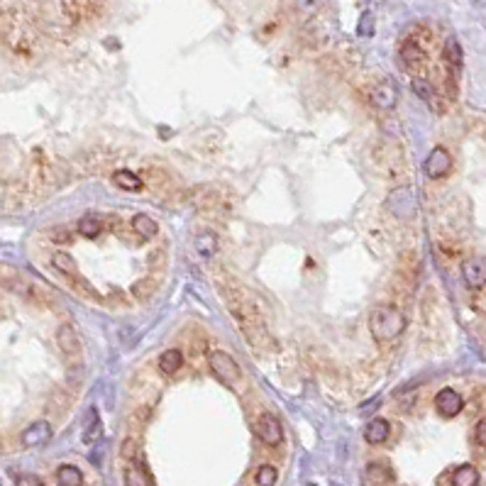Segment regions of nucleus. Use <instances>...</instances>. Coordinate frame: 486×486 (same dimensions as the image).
Here are the masks:
<instances>
[{
	"label": "nucleus",
	"mask_w": 486,
	"mask_h": 486,
	"mask_svg": "<svg viewBox=\"0 0 486 486\" xmlns=\"http://www.w3.org/2000/svg\"><path fill=\"white\" fill-rule=\"evenodd\" d=\"M406 330V315L396 306H376L369 313V332L376 345H386L401 337Z\"/></svg>",
	"instance_id": "f257e3e1"
},
{
	"label": "nucleus",
	"mask_w": 486,
	"mask_h": 486,
	"mask_svg": "<svg viewBox=\"0 0 486 486\" xmlns=\"http://www.w3.org/2000/svg\"><path fill=\"white\" fill-rule=\"evenodd\" d=\"M386 210L396 217V220H413L415 213H418V201H415V193L408 186H399L386 196Z\"/></svg>",
	"instance_id": "f03ea898"
},
{
	"label": "nucleus",
	"mask_w": 486,
	"mask_h": 486,
	"mask_svg": "<svg viewBox=\"0 0 486 486\" xmlns=\"http://www.w3.org/2000/svg\"><path fill=\"white\" fill-rule=\"evenodd\" d=\"M443 59H445V69H448V96L455 98L457 96V78L464 66V52H462V44L457 42V37H448V42L443 47Z\"/></svg>",
	"instance_id": "7ed1b4c3"
},
{
	"label": "nucleus",
	"mask_w": 486,
	"mask_h": 486,
	"mask_svg": "<svg viewBox=\"0 0 486 486\" xmlns=\"http://www.w3.org/2000/svg\"><path fill=\"white\" fill-rule=\"evenodd\" d=\"M208 366H210V371L222 381V384L235 386L237 381H240V366H237V362L232 359L227 352H222V350L210 352V355H208Z\"/></svg>",
	"instance_id": "20e7f679"
},
{
	"label": "nucleus",
	"mask_w": 486,
	"mask_h": 486,
	"mask_svg": "<svg viewBox=\"0 0 486 486\" xmlns=\"http://www.w3.org/2000/svg\"><path fill=\"white\" fill-rule=\"evenodd\" d=\"M401 64H403V69L408 73H413V76H418V73L425 71V66H428V52H425V47L418 42V39H406L403 44H401Z\"/></svg>",
	"instance_id": "39448f33"
},
{
	"label": "nucleus",
	"mask_w": 486,
	"mask_h": 486,
	"mask_svg": "<svg viewBox=\"0 0 486 486\" xmlns=\"http://www.w3.org/2000/svg\"><path fill=\"white\" fill-rule=\"evenodd\" d=\"M255 433H257V438L264 445H269V448H276V445L284 443V428H281L279 418L271 413H262L259 418L255 420Z\"/></svg>",
	"instance_id": "423d86ee"
},
{
	"label": "nucleus",
	"mask_w": 486,
	"mask_h": 486,
	"mask_svg": "<svg viewBox=\"0 0 486 486\" xmlns=\"http://www.w3.org/2000/svg\"><path fill=\"white\" fill-rule=\"evenodd\" d=\"M369 101L376 110H394L396 103H399V91H396V86L389 78H384V81H376L374 86H371Z\"/></svg>",
	"instance_id": "0eeeda50"
},
{
	"label": "nucleus",
	"mask_w": 486,
	"mask_h": 486,
	"mask_svg": "<svg viewBox=\"0 0 486 486\" xmlns=\"http://www.w3.org/2000/svg\"><path fill=\"white\" fill-rule=\"evenodd\" d=\"M452 169V155H450L445 147H435L433 152L428 155V159L423 164V171L428 178H443L450 173Z\"/></svg>",
	"instance_id": "6e6552de"
},
{
	"label": "nucleus",
	"mask_w": 486,
	"mask_h": 486,
	"mask_svg": "<svg viewBox=\"0 0 486 486\" xmlns=\"http://www.w3.org/2000/svg\"><path fill=\"white\" fill-rule=\"evenodd\" d=\"M462 279L472 291L486 289V259L484 257H472L462 264Z\"/></svg>",
	"instance_id": "1a4fd4ad"
},
{
	"label": "nucleus",
	"mask_w": 486,
	"mask_h": 486,
	"mask_svg": "<svg viewBox=\"0 0 486 486\" xmlns=\"http://www.w3.org/2000/svg\"><path fill=\"white\" fill-rule=\"evenodd\" d=\"M435 408H438V413L443 415V418H455V415H459L464 408L462 394L455 389H443L435 396Z\"/></svg>",
	"instance_id": "9d476101"
},
{
	"label": "nucleus",
	"mask_w": 486,
	"mask_h": 486,
	"mask_svg": "<svg viewBox=\"0 0 486 486\" xmlns=\"http://www.w3.org/2000/svg\"><path fill=\"white\" fill-rule=\"evenodd\" d=\"M20 440H22L24 448H42V445H47L52 440V425L47 420H34L32 425H27L22 430Z\"/></svg>",
	"instance_id": "9b49d317"
},
{
	"label": "nucleus",
	"mask_w": 486,
	"mask_h": 486,
	"mask_svg": "<svg viewBox=\"0 0 486 486\" xmlns=\"http://www.w3.org/2000/svg\"><path fill=\"white\" fill-rule=\"evenodd\" d=\"M410 88H413V93L420 98V101L425 103V106H430V110H435V113H445V103L440 101V93L435 91L433 83H430V81H425V78L415 76V78H413V83H410Z\"/></svg>",
	"instance_id": "f8f14e48"
},
{
	"label": "nucleus",
	"mask_w": 486,
	"mask_h": 486,
	"mask_svg": "<svg viewBox=\"0 0 486 486\" xmlns=\"http://www.w3.org/2000/svg\"><path fill=\"white\" fill-rule=\"evenodd\" d=\"M57 345H59V350H62L64 355L69 357V359H78V357H81V340H78L76 330H73V327L69 325V323L59 325V330H57Z\"/></svg>",
	"instance_id": "ddd939ff"
},
{
	"label": "nucleus",
	"mask_w": 486,
	"mask_h": 486,
	"mask_svg": "<svg viewBox=\"0 0 486 486\" xmlns=\"http://www.w3.org/2000/svg\"><path fill=\"white\" fill-rule=\"evenodd\" d=\"M122 479H125V486H155V482H152V474L147 472L145 462H142L140 457L130 459L125 467V472H122Z\"/></svg>",
	"instance_id": "4468645a"
},
{
	"label": "nucleus",
	"mask_w": 486,
	"mask_h": 486,
	"mask_svg": "<svg viewBox=\"0 0 486 486\" xmlns=\"http://www.w3.org/2000/svg\"><path fill=\"white\" fill-rule=\"evenodd\" d=\"M389 435H391V425H389V420H386V418L369 420V423H366V428H364V440L369 445H384L386 440H389Z\"/></svg>",
	"instance_id": "2eb2a0df"
},
{
	"label": "nucleus",
	"mask_w": 486,
	"mask_h": 486,
	"mask_svg": "<svg viewBox=\"0 0 486 486\" xmlns=\"http://www.w3.org/2000/svg\"><path fill=\"white\" fill-rule=\"evenodd\" d=\"M101 435H103V425H101V415H98V410L96 408H88V413H86V423H83V433H81V440H83V445H96L98 440H101Z\"/></svg>",
	"instance_id": "dca6fc26"
},
{
	"label": "nucleus",
	"mask_w": 486,
	"mask_h": 486,
	"mask_svg": "<svg viewBox=\"0 0 486 486\" xmlns=\"http://www.w3.org/2000/svg\"><path fill=\"white\" fill-rule=\"evenodd\" d=\"M108 227V217L101 215V213H88V215H83L81 220H78V232H81L83 237H98L103 230Z\"/></svg>",
	"instance_id": "f3484780"
},
{
	"label": "nucleus",
	"mask_w": 486,
	"mask_h": 486,
	"mask_svg": "<svg viewBox=\"0 0 486 486\" xmlns=\"http://www.w3.org/2000/svg\"><path fill=\"white\" fill-rule=\"evenodd\" d=\"M113 183H115L117 188H122V191H132V193L145 188L142 176L135 171H130V169H117V171H113Z\"/></svg>",
	"instance_id": "a211bd4d"
},
{
	"label": "nucleus",
	"mask_w": 486,
	"mask_h": 486,
	"mask_svg": "<svg viewBox=\"0 0 486 486\" xmlns=\"http://www.w3.org/2000/svg\"><path fill=\"white\" fill-rule=\"evenodd\" d=\"M364 479H366V484H369V486H386V484H391V479H394V472H391L386 464L371 462L369 467H366V472H364Z\"/></svg>",
	"instance_id": "6ab92c4d"
},
{
	"label": "nucleus",
	"mask_w": 486,
	"mask_h": 486,
	"mask_svg": "<svg viewBox=\"0 0 486 486\" xmlns=\"http://www.w3.org/2000/svg\"><path fill=\"white\" fill-rule=\"evenodd\" d=\"M132 230H135L142 240H152V237H157L159 227H157L155 217H150L147 213H137V215L132 217Z\"/></svg>",
	"instance_id": "aec40b11"
},
{
	"label": "nucleus",
	"mask_w": 486,
	"mask_h": 486,
	"mask_svg": "<svg viewBox=\"0 0 486 486\" xmlns=\"http://www.w3.org/2000/svg\"><path fill=\"white\" fill-rule=\"evenodd\" d=\"M452 486H479V472L474 464H462L452 472Z\"/></svg>",
	"instance_id": "412c9836"
},
{
	"label": "nucleus",
	"mask_w": 486,
	"mask_h": 486,
	"mask_svg": "<svg viewBox=\"0 0 486 486\" xmlns=\"http://www.w3.org/2000/svg\"><path fill=\"white\" fill-rule=\"evenodd\" d=\"M57 484L59 486H83V474L73 464H62L57 469Z\"/></svg>",
	"instance_id": "4be33fe9"
},
{
	"label": "nucleus",
	"mask_w": 486,
	"mask_h": 486,
	"mask_svg": "<svg viewBox=\"0 0 486 486\" xmlns=\"http://www.w3.org/2000/svg\"><path fill=\"white\" fill-rule=\"evenodd\" d=\"M52 264H54V269L62 271V274L69 276V279H76V276H78L76 262H73V257L66 255V252H54V255H52Z\"/></svg>",
	"instance_id": "5701e85b"
},
{
	"label": "nucleus",
	"mask_w": 486,
	"mask_h": 486,
	"mask_svg": "<svg viewBox=\"0 0 486 486\" xmlns=\"http://www.w3.org/2000/svg\"><path fill=\"white\" fill-rule=\"evenodd\" d=\"M159 366H162L164 374H176V371L183 366V355H181L178 350H166V352H162Z\"/></svg>",
	"instance_id": "b1692460"
},
{
	"label": "nucleus",
	"mask_w": 486,
	"mask_h": 486,
	"mask_svg": "<svg viewBox=\"0 0 486 486\" xmlns=\"http://www.w3.org/2000/svg\"><path fill=\"white\" fill-rule=\"evenodd\" d=\"M196 250H198V255H203V257H213V255H215V250H217L215 232L203 230L201 235L196 237Z\"/></svg>",
	"instance_id": "393cba45"
},
{
	"label": "nucleus",
	"mask_w": 486,
	"mask_h": 486,
	"mask_svg": "<svg viewBox=\"0 0 486 486\" xmlns=\"http://www.w3.org/2000/svg\"><path fill=\"white\" fill-rule=\"evenodd\" d=\"M155 291H157V286L152 279H140L135 286H132V294H135V299L142 301V303H147V301L155 296Z\"/></svg>",
	"instance_id": "a878e982"
},
{
	"label": "nucleus",
	"mask_w": 486,
	"mask_h": 486,
	"mask_svg": "<svg viewBox=\"0 0 486 486\" xmlns=\"http://www.w3.org/2000/svg\"><path fill=\"white\" fill-rule=\"evenodd\" d=\"M276 479H279V474H276V469L271 467V464H262V467L257 469V474H255L257 486H274Z\"/></svg>",
	"instance_id": "bb28decb"
},
{
	"label": "nucleus",
	"mask_w": 486,
	"mask_h": 486,
	"mask_svg": "<svg viewBox=\"0 0 486 486\" xmlns=\"http://www.w3.org/2000/svg\"><path fill=\"white\" fill-rule=\"evenodd\" d=\"M294 5L303 17H313L323 5V0H294Z\"/></svg>",
	"instance_id": "cd10ccee"
},
{
	"label": "nucleus",
	"mask_w": 486,
	"mask_h": 486,
	"mask_svg": "<svg viewBox=\"0 0 486 486\" xmlns=\"http://www.w3.org/2000/svg\"><path fill=\"white\" fill-rule=\"evenodd\" d=\"M49 237H52L54 242H59V245H69L71 242V232L66 230V227H52V232H49Z\"/></svg>",
	"instance_id": "c85d7f7f"
},
{
	"label": "nucleus",
	"mask_w": 486,
	"mask_h": 486,
	"mask_svg": "<svg viewBox=\"0 0 486 486\" xmlns=\"http://www.w3.org/2000/svg\"><path fill=\"white\" fill-rule=\"evenodd\" d=\"M359 34L362 37H371V34H374V20H371V13H364V17L359 20Z\"/></svg>",
	"instance_id": "c756f323"
},
{
	"label": "nucleus",
	"mask_w": 486,
	"mask_h": 486,
	"mask_svg": "<svg viewBox=\"0 0 486 486\" xmlns=\"http://www.w3.org/2000/svg\"><path fill=\"white\" fill-rule=\"evenodd\" d=\"M17 486H44V482L37 477V474H20Z\"/></svg>",
	"instance_id": "7c9ffc66"
},
{
	"label": "nucleus",
	"mask_w": 486,
	"mask_h": 486,
	"mask_svg": "<svg viewBox=\"0 0 486 486\" xmlns=\"http://www.w3.org/2000/svg\"><path fill=\"white\" fill-rule=\"evenodd\" d=\"M474 440H477V443L486 450V418L479 420L477 428H474Z\"/></svg>",
	"instance_id": "2f4dec72"
},
{
	"label": "nucleus",
	"mask_w": 486,
	"mask_h": 486,
	"mask_svg": "<svg viewBox=\"0 0 486 486\" xmlns=\"http://www.w3.org/2000/svg\"><path fill=\"white\" fill-rule=\"evenodd\" d=\"M122 457H125V459H135L137 457V443H135V440H125V445H122Z\"/></svg>",
	"instance_id": "473e14b6"
}]
</instances>
